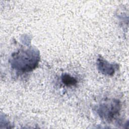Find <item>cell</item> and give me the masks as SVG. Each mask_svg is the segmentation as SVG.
Wrapping results in <instances>:
<instances>
[{
    "label": "cell",
    "instance_id": "6da1fadb",
    "mask_svg": "<svg viewBox=\"0 0 129 129\" xmlns=\"http://www.w3.org/2000/svg\"><path fill=\"white\" fill-rule=\"evenodd\" d=\"M62 81L64 84L68 85H73L76 83V80L73 77H71V76L65 75L62 78Z\"/></svg>",
    "mask_w": 129,
    "mask_h": 129
}]
</instances>
